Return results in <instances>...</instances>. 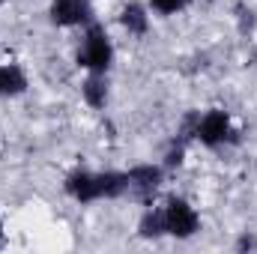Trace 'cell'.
Instances as JSON below:
<instances>
[{
  "mask_svg": "<svg viewBox=\"0 0 257 254\" xmlns=\"http://www.w3.org/2000/svg\"><path fill=\"white\" fill-rule=\"evenodd\" d=\"M63 191L75 200V203H96L99 197V174L87 171V168H75L72 174H66Z\"/></svg>",
  "mask_w": 257,
  "mask_h": 254,
  "instance_id": "obj_6",
  "label": "cell"
},
{
  "mask_svg": "<svg viewBox=\"0 0 257 254\" xmlns=\"http://www.w3.org/2000/svg\"><path fill=\"white\" fill-rule=\"evenodd\" d=\"M6 3H9V0H0V6H6Z\"/></svg>",
  "mask_w": 257,
  "mask_h": 254,
  "instance_id": "obj_15",
  "label": "cell"
},
{
  "mask_svg": "<svg viewBox=\"0 0 257 254\" xmlns=\"http://www.w3.org/2000/svg\"><path fill=\"white\" fill-rule=\"evenodd\" d=\"M162 209H165V230H168V236H174V239H192L194 233L200 230V215H197V209L186 197L174 194V197L165 200Z\"/></svg>",
  "mask_w": 257,
  "mask_h": 254,
  "instance_id": "obj_4",
  "label": "cell"
},
{
  "mask_svg": "<svg viewBox=\"0 0 257 254\" xmlns=\"http://www.w3.org/2000/svg\"><path fill=\"white\" fill-rule=\"evenodd\" d=\"M0 242H3V221H0Z\"/></svg>",
  "mask_w": 257,
  "mask_h": 254,
  "instance_id": "obj_14",
  "label": "cell"
},
{
  "mask_svg": "<svg viewBox=\"0 0 257 254\" xmlns=\"http://www.w3.org/2000/svg\"><path fill=\"white\" fill-rule=\"evenodd\" d=\"M27 90V75L18 63H0V96L12 99Z\"/></svg>",
  "mask_w": 257,
  "mask_h": 254,
  "instance_id": "obj_10",
  "label": "cell"
},
{
  "mask_svg": "<svg viewBox=\"0 0 257 254\" xmlns=\"http://www.w3.org/2000/svg\"><path fill=\"white\" fill-rule=\"evenodd\" d=\"M233 248H236V251H257V236L254 233H242Z\"/></svg>",
  "mask_w": 257,
  "mask_h": 254,
  "instance_id": "obj_13",
  "label": "cell"
},
{
  "mask_svg": "<svg viewBox=\"0 0 257 254\" xmlns=\"http://www.w3.org/2000/svg\"><path fill=\"white\" fill-rule=\"evenodd\" d=\"M48 21L54 27H87L90 21H96V9L90 0H51L48 6Z\"/></svg>",
  "mask_w": 257,
  "mask_h": 254,
  "instance_id": "obj_5",
  "label": "cell"
},
{
  "mask_svg": "<svg viewBox=\"0 0 257 254\" xmlns=\"http://www.w3.org/2000/svg\"><path fill=\"white\" fill-rule=\"evenodd\" d=\"M126 180H128V191H126L128 200H135L141 206H150V203H156V194L162 191L165 168L162 165H153V162L132 165L126 171Z\"/></svg>",
  "mask_w": 257,
  "mask_h": 254,
  "instance_id": "obj_3",
  "label": "cell"
},
{
  "mask_svg": "<svg viewBox=\"0 0 257 254\" xmlns=\"http://www.w3.org/2000/svg\"><path fill=\"white\" fill-rule=\"evenodd\" d=\"M236 129L233 120L224 108H209V111H197V123H194V144L206 147V150H221L227 144L236 141Z\"/></svg>",
  "mask_w": 257,
  "mask_h": 254,
  "instance_id": "obj_2",
  "label": "cell"
},
{
  "mask_svg": "<svg viewBox=\"0 0 257 254\" xmlns=\"http://www.w3.org/2000/svg\"><path fill=\"white\" fill-rule=\"evenodd\" d=\"M147 6H150V12H156V15H177V12L189 9L192 0H147Z\"/></svg>",
  "mask_w": 257,
  "mask_h": 254,
  "instance_id": "obj_12",
  "label": "cell"
},
{
  "mask_svg": "<svg viewBox=\"0 0 257 254\" xmlns=\"http://www.w3.org/2000/svg\"><path fill=\"white\" fill-rule=\"evenodd\" d=\"M96 174H99V197L102 200H123L126 197V171H96Z\"/></svg>",
  "mask_w": 257,
  "mask_h": 254,
  "instance_id": "obj_11",
  "label": "cell"
},
{
  "mask_svg": "<svg viewBox=\"0 0 257 254\" xmlns=\"http://www.w3.org/2000/svg\"><path fill=\"white\" fill-rule=\"evenodd\" d=\"M81 99L87 108L93 111H102L111 99V81H108V72H87L84 81H81Z\"/></svg>",
  "mask_w": 257,
  "mask_h": 254,
  "instance_id": "obj_7",
  "label": "cell"
},
{
  "mask_svg": "<svg viewBox=\"0 0 257 254\" xmlns=\"http://www.w3.org/2000/svg\"><path fill=\"white\" fill-rule=\"evenodd\" d=\"M138 236L141 239H162V236H168V230H165V209L162 206H156V203L144 206V212L138 218Z\"/></svg>",
  "mask_w": 257,
  "mask_h": 254,
  "instance_id": "obj_9",
  "label": "cell"
},
{
  "mask_svg": "<svg viewBox=\"0 0 257 254\" xmlns=\"http://www.w3.org/2000/svg\"><path fill=\"white\" fill-rule=\"evenodd\" d=\"M120 27L126 30L128 36L144 39V36L150 33V6H147V3H138V0L126 3V6L120 9Z\"/></svg>",
  "mask_w": 257,
  "mask_h": 254,
  "instance_id": "obj_8",
  "label": "cell"
},
{
  "mask_svg": "<svg viewBox=\"0 0 257 254\" xmlns=\"http://www.w3.org/2000/svg\"><path fill=\"white\" fill-rule=\"evenodd\" d=\"M75 60L84 72H111V66H114V42H111L105 24L90 21L87 27H81V45H78Z\"/></svg>",
  "mask_w": 257,
  "mask_h": 254,
  "instance_id": "obj_1",
  "label": "cell"
}]
</instances>
